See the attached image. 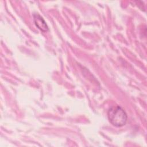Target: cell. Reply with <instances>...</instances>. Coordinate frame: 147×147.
I'll use <instances>...</instances> for the list:
<instances>
[{
  "label": "cell",
  "mask_w": 147,
  "mask_h": 147,
  "mask_svg": "<svg viewBox=\"0 0 147 147\" xmlns=\"http://www.w3.org/2000/svg\"><path fill=\"white\" fill-rule=\"evenodd\" d=\"M33 20L34 22L36 25V26L37 27L38 29H39L41 31L43 32H47L48 31V26L47 25L45 20L43 19V18L39 15L38 14H33Z\"/></svg>",
  "instance_id": "cell-2"
},
{
  "label": "cell",
  "mask_w": 147,
  "mask_h": 147,
  "mask_svg": "<svg viewBox=\"0 0 147 147\" xmlns=\"http://www.w3.org/2000/svg\"><path fill=\"white\" fill-rule=\"evenodd\" d=\"M108 119L114 126L119 127L126 123L127 116L125 111L119 106H111L107 112Z\"/></svg>",
  "instance_id": "cell-1"
}]
</instances>
